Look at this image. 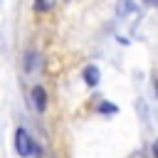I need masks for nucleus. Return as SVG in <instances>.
<instances>
[{
  "mask_svg": "<svg viewBox=\"0 0 158 158\" xmlns=\"http://www.w3.org/2000/svg\"><path fill=\"white\" fill-rule=\"evenodd\" d=\"M15 151L20 153V158H30L32 153H40V146L30 138V133L25 128H17L15 131Z\"/></svg>",
  "mask_w": 158,
  "mask_h": 158,
  "instance_id": "obj_1",
  "label": "nucleus"
},
{
  "mask_svg": "<svg viewBox=\"0 0 158 158\" xmlns=\"http://www.w3.org/2000/svg\"><path fill=\"white\" fill-rule=\"evenodd\" d=\"M32 104H35V109L37 111H44L47 109V91H44V86H32Z\"/></svg>",
  "mask_w": 158,
  "mask_h": 158,
  "instance_id": "obj_2",
  "label": "nucleus"
},
{
  "mask_svg": "<svg viewBox=\"0 0 158 158\" xmlns=\"http://www.w3.org/2000/svg\"><path fill=\"white\" fill-rule=\"evenodd\" d=\"M81 77H84V81H86L89 86H96V84H99V79H101V72H99V67H96V64H86V67H84V72H81Z\"/></svg>",
  "mask_w": 158,
  "mask_h": 158,
  "instance_id": "obj_3",
  "label": "nucleus"
},
{
  "mask_svg": "<svg viewBox=\"0 0 158 158\" xmlns=\"http://www.w3.org/2000/svg\"><path fill=\"white\" fill-rule=\"evenodd\" d=\"M131 12H136V2H133V0H118L116 15H118V17H126V15H131Z\"/></svg>",
  "mask_w": 158,
  "mask_h": 158,
  "instance_id": "obj_4",
  "label": "nucleus"
},
{
  "mask_svg": "<svg viewBox=\"0 0 158 158\" xmlns=\"http://www.w3.org/2000/svg\"><path fill=\"white\" fill-rule=\"evenodd\" d=\"M22 64H25V72H32V69L40 64L37 52H35V49H27V52H25V62H22Z\"/></svg>",
  "mask_w": 158,
  "mask_h": 158,
  "instance_id": "obj_5",
  "label": "nucleus"
},
{
  "mask_svg": "<svg viewBox=\"0 0 158 158\" xmlns=\"http://www.w3.org/2000/svg\"><path fill=\"white\" fill-rule=\"evenodd\" d=\"M52 5H54V0H35L37 12H47V10H52Z\"/></svg>",
  "mask_w": 158,
  "mask_h": 158,
  "instance_id": "obj_6",
  "label": "nucleus"
},
{
  "mask_svg": "<svg viewBox=\"0 0 158 158\" xmlns=\"http://www.w3.org/2000/svg\"><path fill=\"white\" fill-rule=\"evenodd\" d=\"M99 111H101V114H106V116H111V114H118V106H114V104H106V101H101V104H99Z\"/></svg>",
  "mask_w": 158,
  "mask_h": 158,
  "instance_id": "obj_7",
  "label": "nucleus"
},
{
  "mask_svg": "<svg viewBox=\"0 0 158 158\" xmlns=\"http://www.w3.org/2000/svg\"><path fill=\"white\" fill-rule=\"evenodd\" d=\"M151 151H153V158H158V138L153 141V148H151Z\"/></svg>",
  "mask_w": 158,
  "mask_h": 158,
  "instance_id": "obj_8",
  "label": "nucleus"
},
{
  "mask_svg": "<svg viewBox=\"0 0 158 158\" xmlns=\"http://www.w3.org/2000/svg\"><path fill=\"white\" fill-rule=\"evenodd\" d=\"M153 89H156V94H158V79H153Z\"/></svg>",
  "mask_w": 158,
  "mask_h": 158,
  "instance_id": "obj_9",
  "label": "nucleus"
},
{
  "mask_svg": "<svg viewBox=\"0 0 158 158\" xmlns=\"http://www.w3.org/2000/svg\"><path fill=\"white\" fill-rule=\"evenodd\" d=\"M143 2H148V5H158V0H143Z\"/></svg>",
  "mask_w": 158,
  "mask_h": 158,
  "instance_id": "obj_10",
  "label": "nucleus"
}]
</instances>
